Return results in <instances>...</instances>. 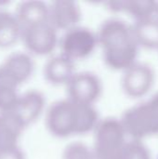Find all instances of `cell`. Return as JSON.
<instances>
[{
	"label": "cell",
	"mask_w": 158,
	"mask_h": 159,
	"mask_svg": "<svg viewBox=\"0 0 158 159\" xmlns=\"http://www.w3.org/2000/svg\"><path fill=\"white\" fill-rule=\"evenodd\" d=\"M96 34L104 61L110 68L124 71L136 62L139 45L131 26L126 21L117 18L108 19L101 24Z\"/></svg>",
	"instance_id": "6da1fadb"
},
{
	"label": "cell",
	"mask_w": 158,
	"mask_h": 159,
	"mask_svg": "<svg viewBox=\"0 0 158 159\" xmlns=\"http://www.w3.org/2000/svg\"><path fill=\"white\" fill-rule=\"evenodd\" d=\"M93 132L92 151L97 159L122 158L128 141L120 119L115 117L100 119Z\"/></svg>",
	"instance_id": "7a4b0ae2"
},
{
	"label": "cell",
	"mask_w": 158,
	"mask_h": 159,
	"mask_svg": "<svg viewBox=\"0 0 158 159\" xmlns=\"http://www.w3.org/2000/svg\"><path fill=\"white\" fill-rule=\"evenodd\" d=\"M46 126L59 138L81 134V104L69 99L54 102L46 111Z\"/></svg>",
	"instance_id": "3957f363"
},
{
	"label": "cell",
	"mask_w": 158,
	"mask_h": 159,
	"mask_svg": "<svg viewBox=\"0 0 158 159\" xmlns=\"http://www.w3.org/2000/svg\"><path fill=\"white\" fill-rule=\"evenodd\" d=\"M61 54L72 61L88 57L98 45L97 34L89 28L77 25L63 33L59 41Z\"/></svg>",
	"instance_id": "277c9868"
},
{
	"label": "cell",
	"mask_w": 158,
	"mask_h": 159,
	"mask_svg": "<svg viewBox=\"0 0 158 159\" xmlns=\"http://www.w3.org/2000/svg\"><path fill=\"white\" fill-rule=\"evenodd\" d=\"M57 32L48 21H46L22 27L20 38L30 53L45 56L50 54L58 45Z\"/></svg>",
	"instance_id": "5b68a950"
},
{
	"label": "cell",
	"mask_w": 158,
	"mask_h": 159,
	"mask_svg": "<svg viewBox=\"0 0 158 159\" xmlns=\"http://www.w3.org/2000/svg\"><path fill=\"white\" fill-rule=\"evenodd\" d=\"M34 68V61L29 53L13 52L0 63V84L18 89L30 78Z\"/></svg>",
	"instance_id": "8992f818"
},
{
	"label": "cell",
	"mask_w": 158,
	"mask_h": 159,
	"mask_svg": "<svg viewBox=\"0 0 158 159\" xmlns=\"http://www.w3.org/2000/svg\"><path fill=\"white\" fill-rule=\"evenodd\" d=\"M67 99L79 104L93 105L102 93L100 78L90 72H79L70 78L65 84Z\"/></svg>",
	"instance_id": "52a82bcc"
},
{
	"label": "cell",
	"mask_w": 158,
	"mask_h": 159,
	"mask_svg": "<svg viewBox=\"0 0 158 159\" xmlns=\"http://www.w3.org/2000/svg\"><path fill=\"white\" fill-rule=\"evenodd\" d=\"M123 72L122 88L128 96L141 98L151 90L155 82V73L149 64L136 61Z\"/></svg>",
	"instance_id": "ba28073f"
},
{
	"label": "cell",
	"mask_w": 158,
	"mask_h": 159,
	"mask_svg": "<svg viewBox=\"0 0 158 159\" xmlns=\"http://www.w3.org/2000/svg\"><path fill=\"white\" fill-rule=\"evenodd\" d=\"M82 12L72 0H56L48 5V22L58 31H67L79 25Z\"/></svg>",
	"instance_id": "9c48e42d"
},
{
	"label": "cell",
	"mask_w": 158,
	"mask_h": 159,
	"mask_svg": "<svg viewBox=\"0 0 158 159\" xmlns=\"http://www.w3.org/2000/svg\"><path fill=\"white\" fill-rule=\"evenodd\" d=\"M26 126L14 112H0V153L19 147Z\"/></svg>",
	"instance_id": "30bf717a"
},
{
	"label": "cell",
	"mask_w": 158,
	"mask_h": 159,
	"mask_svg": "<svg viewBox=\"0 0 158 159\" xmlns=\"http://www.w3.org/2000/svg\"><path fill=\"white\" fill-rule=\"evenodd\" d=\"M45 109V97L38 90H28L20 94L15 109L13 110L27 127L34 122Z\"/></svg>",
	"instance_id": "8fae6325"
},
{
	"label": "cell",
	"mask_w": 158,
	"mask_h": 159,
	"mask_svg": "<svg viewBox=\"0 0 158 159\" xmlns=\"http://www.w3.org/2000/svg\"><path fill=\"white\" fill-rule=\"evenodd\" d=\"M74 73V61L62 54L51 57L44 66L45 78L54 85L66 84Z\"/></svg>",
	"instance_id": "7c38bea8"
},
{
	"label": "cell",
	"mask_w": 158,
	"mask_h": 159,
	"mask_svg": "<svg viewBox=\"0 0 158 159\" xmlns=\"http://www.w3.org/2000/svg\"><path fill=\"white\" fill-rule=\"evenodd\" d=\"M106 6L113 12H126L135 18L136 20L155 17L158 2L153 0H125L109 1Z\"/></svg>",
	"instance_id": "4fadbf2b"
},
{
	"label": "cell",
	"mask_w": 158,
	"mask_h": 159,
	"mask_svg": "<svg viewBox=\"0 0 158 159\" xmlns=\"http://www.w3.org/2000/svg\"><path fill=\"white\" fill-rule=\"evenodd\" d=\"M15 16L21 28L48 21V5L38 0L20 2L15 10Z\"/></svg>",
	"instance_id": "5bb4252c"
},
{
	"label": "cell",
	"mask_w": 158,
	"mask_h": 159,
	"mask_svg": "<svg viewBox=\"0 0 158 159\" xmlns=\"http://www.w3.org/2000/svg\"><path fill=\"white\" fill-rule=\"evenodd\" d=\"M131 29L139 47L158 48V19L156 16L136 20Z\"/></svg>",
	"instance_id": "9a60e30c"
},
{
	"label": "cell",
	"mask_w": 158,
	"mask_h": 159,
	"mask_svg": "<svg viewBox=\"0 0 158 159\" xmlns=\"http://www.w3.org/2000/svg\"><path fill=\"white\" fill-rule=\"evenodd\" d=\"M21 26L14 13L0 9V48H8L20 38Z\"/></svg>",
	"instance_id": "2e32d148"
},
{
	"label": "cell",
	"mask_w": 158,
	"mask_h": 159,
	"mask_svg": "<svg viewBox=\"0 0 158 159\" xmlns=\"http://www.w3.org/2000/svg\"><path fill=\"white\" fill-rule=\"evenodd\" d=\"M62 159H97L91 148L81 142L67 144L62 152Z\"/></svg>",
	"instance_id": "e0dca14e"
},
{
	"label": "cell",
	"mask_w": 158,
	"mask_h": 159,
	"mask_svg": "<svg viewBox=\"0 0 158 159\" xmlns=\"http://www.w3.org/2000/svg\"><path fill=\"white\" fill-rule=\"evenodd\" d=\"M19 96L20 94L16 88L0 84V112L13 111Z\"/></svg>",
	"instance_id": "ac0fdd59"
},
{
	"label": "cell",
	"mask_w": 158,
	"mask_h": 159,
	"mask_svg": "<svg viewBox=\"0 0 158 159\" xmlns=\"http://www.w3.org/2000/svg\"><path fill=\"white\" fill-rule=\"evenodd\" d=\"M121 159H151V155L142 141L131 140L127 143Z\"/></svg>",
	"instance_id": "d6986e66"
},
{
	"label": "cell",
	"mask_w": 158,
	"mask_h": 159,
	"mask_svg": "<svg viewBox=\"0 0 158 159\" xmlns=\"http://www.w3.org/2000/svg\"><path fill=\"white\" fill-rule=\"evenodd\" d=\"M145 106L148 111L149 117L151 119L155 134L158 133V92L156 93L147 102H144Z\"/></svg>",
	"instance_id": "ffe728a7"
},
{
	"label": "cell",
	"mask_w": 158,
	"mask_h": 159,
	"mask_svg": "<svg viewBox=\"0 0 158 159\" xmlns=\"http://www.w3.org/2000/svg\"><path fill=\"white\" fill-rule=\"evenodd\" d=\"M0 159H25V157H24L23 152L21 151V149L19 146V147H16L11 150L1 152Z\"/></svg>",
	"instance_id": "44dd1931"
},
{
	"label": "cell",
	"mask_w": 158,
	"mask_h": 159,
	"mask_svg": "<svg viewBox=\"0 0 158 159\" xmlns=\"http://www.w3.org/2000/svg\"><path fill=\"white\" fill-rule=\"evenodd\" d=\"M156 17L158 19V6H157V10H156Z\"/></svg>",
	"instance_id": "7402d4cb"
}]
</instances>
